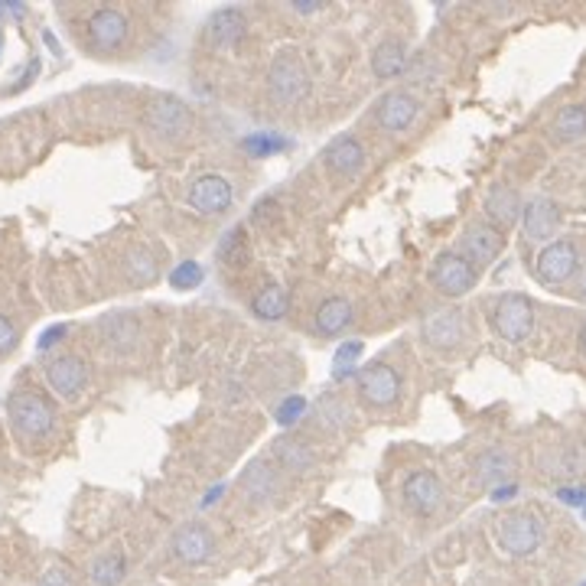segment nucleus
Here are the masks:
<instances>
[{"label": "nucleus", "instance_id": "f257e3e1", "mask_svg": "<svg viewBox=\"0 0 586 586\" xmlns=\"http://www.w3.org/2000/svg\"><path fill=\"white\" fill-rule=\"evenodd\" d=\"M7 417L14 434L24 443H43L56 434V407L43 391L36 388H20L10 395L7 401Z\"/></svg>", "mask_w": 586, "mask_h": 586}, {"label": "nucleus", "instance_id": "f03ea898", "mask_svg": "<svg viewBox=\"0 0 586 586\" xmlns=\"http://www.w3.org/2000/svg\"><path fill=\"white\" fill-rule=\"evenodd\" d=\"M313 78L297 49H281L267 66V92L281 108H293L310 95Z\"/></svg>", "mask_w": 586, "mask_h": 586}, {"label": "nucleus", "instance_id": "7ed1b4c3", "mask_svg": "<svg viewBox=\"0 0 586 586\" xmlns=\"http://www.w3.org/2000/svg\"><path fill=\"white\" fill-rule=\"evenodd\" d=\"M492 329L502 335L505 343H525L534 333V303L525 293H502L492 303Z\"/></svg>", "mask_w": 586, "mask_h": 586}, {"label": "nucleus", "instance_id": "20e7f679", "mask_svg": "<svg viewBox=\"0 0 586 586\" xmlns=\"http://www.w3.org/2000/svg\"><path fill=\"white\" fill-rule=\"evenodd\" d=\"M144 124L153 138L183 140L192 130V111L190 105H186L183 98H176V95H157V98L147 105Z\"/></svg>", "mask_w": 586, "mask_h": 586}, {"label": "nucleus", "instance_id": "39448f33", "mask_svg": "<svg viewBox=\"0 0 586 586\" xmlns=\"http://www.w3.org/2000/svg\"><path fill=\"white\" fill-rule=\"evenodd\" d=\"M479 274L482 271H476V267H472L469 261L453 248V252L437 254L434 267H430V283H434V290L437 293H443V297L459 300V297H466L469 290H476Z\"/></svg>", "mask_w": 586, "mask_h": 586}, {"label": "nucleus", "instance_id": "423d86ee", "mask_svg": "<svg viewBox=\"0 0 586 586\" xmlns=\"http://www.w3.org/2000/svg\"><path fill=\"white\" fill-rule=\"evenodd\" d=\"M580 271V248L573 238H554L534 258V277L548 287H560Z\"/></svg>", "mask_w": 586, "mask_h": 586}, {"label": "nucleus", "instance_id": "0eeeda50", "mask_svg": "<svg viewBox=\"0 0 586 586\" xmlns=\"http://www.w3.org/2000/svg\"><path fill=\"white\" fill-rule=\"evenodd\" d=\"M495 540L499 548L511 557H528L540 548L544 540V528H540L538 515L531 511H509V515L495 525Z\"/></svg>", "mask_w": 586, "mask_h": 586}, {"label": "nucleus", "instance_id": "6e6552de", "mask_svg": "<svg viewBox=\"0 0 586 586\" xmlns=\"http://www.w3.org/2000/svg\"><path fill=\"white\" fill-rule=\"evenodd\" d=\"M424 111V101L411 92V88H391L375 101V124H378L385 134H404L411 130L414 121Z\"/></svg>", "mask_w": 586, "mask_h": 586}, {"label": "nucleus", "instance_id": "1a4fd4ad", "mask_svg": "<svg viewBox=\"0 0 586 586\" xmlns=\"http://www.w3.org/2000/svg\"><path fill=\"white\" fill-rule=\"evenodd\" d=\"M186 202H190L192 212L202 215V219H219V215L229 212L231 202H235V190H231V183L221 173H202L196 176L190 183V190H186Z\"/></svg>", "mask_w": 586, "mask_h": 586}, {"label": "nucleus", "instance_id": "9d476101", "mask_svg": "<svg viewBox=\"0 0 586 586\" xmlns=\"http://www.w3.org/2000/svg\"><path fill=\"white\" fill-rule=\"evenodd\" d=\"M323 167H326L329 176L343 180V183L358 180L368 167V150L365 144H362V138H355V134H339V138H333L323 147Z\"/></svg>", "mask_w": 586, "mask_h": 586}, {"label": "nucleus", "instance_id": "9b49d317", "mask_svg": "<svg viewBox=\"0 0 586 586\" xmlns=\"http://www.w3.org/2000/svg\"><path fill=\"white\" fill-rule=\"evenodd\" d=\"M355 395L362 397L368 407H375V411L391 407V404L401 397V375H397L388 362H372V365H365L358 372Z\"/></svg>", "mask_w": 586, "mask_h": 586}, {"label": "nucleus", "instance_id": "f8f14e48", "mask_svg": "<svg viewBox=\"0 0 586 586\" xmlns=\"http://www.w3.org/2000/svg\"><path fill=\"white\" fill-rule=\"evenodd\" d=\"M85 30H88V43H92L98 53H118L130 39V20L128 14L118 7H98L88 14Z\"/></svg>", "mask_w": 586, "mask_h": 586}, {"label": "nucleus", "instance_id": "ddd939ff", "mask_svg": "<svg viewBox=\"0 0 586 586\" xmlns=\"http://www.w3.org/2000/svg\"><path fill=\"white\" fill-rule=\"evenodd\" d=\"M88 362L72 352H62V355L49 358L46 362V385L53 388V395H59L62 401H78L88 388Z\"/></svg>", "mask_w": 586, "mask_h": 586}, {"label": "nucleus", "instance_id": "4468645a", "mask_svg": "<svg viewBox=\"0 0 586 586\" xmlns=\"http://www.w3.org/2000/svg\"><path fill=\"white\" fill-rule=\"evenodd\" d=\"M502 248H505V235L499 229H492L488 221H472V225H466L457 244V252L463 254L476 271L492 264V261L502 254Z\"/></svg>", "mask_w": 586, "mask_h": 586}, {"label": "nucleus", "instance_id": "2eb2a0df", "mask_svg": "<svg viewBox=\"0 0 586 586\" xmlns=\"http://www.w3.org/2000/svg\"><path fill=\"white\" fill-rule=\"evenodd\" d=\"M401 499L414 515L427 518L443 505V482L434 469H411L401 482Z\"/></svg>", "mask_w": 586, "mask_h": 586}, {"label": "nucleus", "instance_id": "dca6fc26", "mask_svg": "<svg viewBox=\"0 0 586 586\" xmlns=\"http://www.w3.org/2000/svg\"><path fill=\"white\" fill-rule=\"evenodd\" d=\"M521 212H525V202L518 196V190L505 183H495L488 186L486 199H482V215L492 229H499L505 235L509 229H515L518 221H521Z\"/></svg>", "mask_w": 586, "mask_h": 586}, {"label": "nucleus", "instance_id": "f3484780", "mask_svg": "<svg viewBox=\"0 0 586 586\" xmlns=\"http://www.w3.org/2000/svg\"><path fill=\"white\" fill-rule=\"evenodd\" d=\"M560 219H563L560 206H557L554 199L534 196L525 206V212H521V231H525L528 242L548 244L557 235V229H560Z\"/></svg>", "mask_w": 586, "mask_h": 586}, {"label": "nucleus", "instance_id": "a211bd4d", "mask_svg": "<svg viewBox=\"0 0 586 586\" xmlns=\"http://www.w3.org/2000/svg\"><path fill=\"white\" fill-rule=\"evenodd\" d=\"M170 550L180 563H190V567H199V563H206L209 557L215 554V538L202 521H190L183 525L180 531L173 534L170 540Z\"/></svg>", "mask_w": 586, "mask_h": 586}, {"label": "nucleus", "instance_id": "6ab92c4d", "mask_svg": "<svg viewBox=\"0 0 586 586\" xmlns=\"http://www.w3.org/2000/svg\"><path fill=\"white\" fill-rule=\"evenodd\" d=\"M420 335L430 349H457L459 343H466V316L459 310H437L424 320Z\"/></svg>", "mask_w": 586, "mask_h": 586}, {"label": "nucleus", "instance_id": "aec40b11", "mask_svg": "<svg viewBox=\"0 0 586 586\" xmlns=\"http://www.w3.org/2000/svg\"><path fill=\"white\" fill-rule=\"evenodd\" d=\"M242 495L252 505H267L281 495V469L274 459H254L248 469L242 472Z\"/></svg>", "mask_w": 586, "mask_h": 586}, {"label": "nucleus", "instance_id": "412c9836", "mask_svg": "<svg viewBox=\"0 0 586 586\" xmlns=\"http://www.w3.org/2000/svg\"><path fill=\"white\" fill-rule=\"evenodd\" d=\"M271 459H274L277 469L290 472V476H310V472L316 469V463H320L316 449L293 434L277 437L274 447H271Z\"/></svg>", "mask_w": 586, "mask_h": 586}, {"label": "nucleus", "instance_id": "4be33fe9", "mask_svg": "<svg viewBox=\"0 0 586 586\" xmlns=\"http://www.w3.org/2000/svg\"><path fill=\"white\" fill-rule=\"evenodd\" d=\"M244 30H248V16H244V10L221 7L206 20V30H202V36H206V43L212 49H229L244 36Z\"/></svg>", "mask_w": 586, "mask_h": 586}, {"label": "nucleus", "instance_id": "5701e85b", "mask_svg": "<svg viewBox=\"0 0 586 586\" xmlns=\"http://www.w3.org/2000/svg\"><path fill=\"white\" fill-rule=\"evenodd\" d=\"M407 69H411V53H407L404 39L388 36L372 49V72L378 82H391V78L407 76Z\"/></svg>", "mask_w": 586, "mask_h": 586}, {"label": "nucleus", "instance_id": "b1692460", "mask_svg": "<svg viewBox=\"0 0 586 586\" xmlns=\"http://www.w3.org/2000/svg\"><path fill=\"white\" fill-rule=\"evenodd\" d=\"M98 335L101 343H105L108 352H118V355H124V352H134L140 343V323L130 316V313H111V316H105V320L98 323Z\"/></svg>", "mask_w": 586, "mask_h": 586}, {"label": "nucleus", "instance_id": "393cba45", "mask_svg": "<svg viewBox=\"0 0 586 586\" xmlns=\"http://www.w3.org/2000/svg\"><path fill=\"white\" fill-rule=\"evenodd\" d=\"M511 472H515V459H511V453L502 447L482 449L479 457H476V463H472V479L486 488H495V486H502V482H509Z\"/></svg>", "mask_w": 586, "mask_h": 586}, {"label": "nucleus", "instance_id": "a878e982", "mask_svg": "<svg viewBox=\"0 0 586 586\" xmlns=\"http://www.w3.org/2000/svg\"><path fill=\"white\" fill-rule=\"evenodd\" d=\"M349 323H352V303L345 297H339V293L326 297L320 306H316V313H313V326H316L320 335H326V339L345 333Z\"/></svg>", "mask_w": 586, "mask_h": 586}, {"label": "nucleus", "instance_id": "bb28decb", "mask_svg": "<svg viewBox=\"0 0 586 586\" xmlns=\"http://www.w3.org/2000/svg\"><path fill=\"white\" fill-rule=\"evenodd\" d=\"M252 313L258 316V320H267V323L283 320V316L290 313L287 287H283V283H277V281L261 283V287L254 290V297H252Z\"/></svg>", "mask_w": 586, "mask_h": 586}, {"label": "nucleus", "instance_id": "cd10ccee", "mask_svg": "<svg viewBox=\"0 0 586 586\" xmlns=\"http://www.w3.org/2000/svg\"><path fill=\"white\" fill-rule=\"evenodd\" d=\"M550 138L560 144H577L586 138V105H563L550 121Z\"/></svg>", "mask_w": 586, "mask_h": 586}, {"label": "nucleus", "instance_id": "c85d7f7f", "mask_svg": "<svg viewBox=\"0 0 586 586\" xmlns=\"http://www.w3.org/2000/svg\"><path fill=\"white\" fill-rule=\"evenodd\" d=\"M313 420H316V427L320 430H326V434H339V430H345L352 420V407L345 404V397L339 395H326L316 401V407H313Z\"/></svg>", "mask_w": 586, "mask_h": 586}, {"label": "nucleus", "instance_id": "c756f323", "mask_svg": "<svg viewBox=\"0 0 586 586\" xmlns=\"http://www.w3.org/2000/svg\"><path fill=\"white\" fill-rule=\"evenodd\" d=\"M124 274H128L130 283H138V287H144V283H153L157 277H160V264H157V254L150 252V248H130L128 254H124Z\"/></svg>", "mask_w": 586, "mask_h": 586}, {"label": "nucleus", "instance_id": "7c9ffc66", "mask_svg": "<svg viewBox=\"0 0 586 586\" xmlns=\"http://www.w3.org/2000/svg\"><path fill=\"white\" fill-rule=\"evenodd\" d=\"M124 573H128V560L121 550H105L88 563V577L95 586H121Z\"/></svg>", "mask_w": 586, "mask_h": 586}, {"label": "nucleus", "instance_id": "2f4dec72", "mask_svg": "<svg viewBox=\"0 0 586 586\" xmlns=\"http://www.w3.org/2000/svg\"><path fill=\"white\" fill-rule=\"evenodd\" d=\"M199 281H202V271H199L196 261H186V264H180V267L173 271V277H170V283H173L176 290L196 287Z\"/></svg>", "mask_w": 586, "mask_h": 586}, {"label": "nucleus", "instance_id": "473e14b6", "mask_svg": "<svg viewBox=\"0 0 586 586\" xmlns=\"http://www.w3.org/2000/svg\"><path fill=\"white\" fill-rule=\"evenodd\" d=\"M16 343H20V329H16V323L10 320V316H4V313H0V355L14 352Z\"/></svg>", "mask_w": 586, "mask_h": 586}, {"label": "nucleus", "instance_id": "72a5a7b5", "mask_svg": "<svg viewBox=\"0 0 586 586\" xmlns=\"http://www.w3.org/2000/svg\"><path fill=\"white\" fill-rule=\"evenodd\" d=\"M36 586H76V583H72V577L62 571V567H53V571H46L43 577H39Z\"/></svg>", "mask_w": 586, "mask_h": 586}, {"label": "nucleus", "instance_id": "f704fd0d", "mask_svg": "<svg viewBox=\"0 0 586 586\" xmlns=\"http://www.w3.org/2000/svg\"><path fill=\"white\" fill-rule=\"evenodd\" d=\"M577 343H580V352H583V355H586V320H583V326H580Z\"/></svg>", "mask_w": 586, "mask_h": 586}, {"label": "nucleus", "instance_id": "c9c22d12", "mask_svg": "<svg viewBox=\"0 0 586 586\" xmlns=\"http://www.w3.org/2000/svg\"><path fill=\"white\" fill-rule=\"evenodd\" d=\"M580 293H583V300H586V271H583V281H580Z\"/></svg>", "mask_w": 586, "mask_h": 586}]
</instances>
